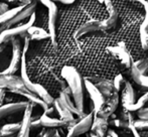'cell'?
<instances>
[{
	"instance_id": "obj_1",
	"label": "cell",
	"mask_w": 148,
	"mask_h": 137,
	"mask_svg": "<svg viewBox=\"0 0 148 137\" xmlns=\"http://www.w3.org/2000/svg\"><path fill=\"white\" fill-rule=\"evenodd\" d=\"M62 76L68 83V87L72 92L74 103L78 110L82 113L84 112V79L81 77L80 73L72 66H66L62 70Z\"/></svg>"
},
{
	"instance_id": "obj_2",
	"label": "cell",
	"mask_w": 148,
	"mask_h": 137,
	"mask_svg": "<svg viewBox=\"0 0 148 137\" xmlns=\"http://www.w3.org/2000/svg\"><path fill=\"white\" fill-rule=\"evenodd\" d=\"M35 22V13L32 14V16L30 17V19L28 21H26L25 23L19 24L18 26L12 27L10 29H7L5 32L0 34V45H2L3 43H7L9 41H12L14 38H17V36L20 37H25L27 35L28 29L33 26Z\"/></svg>"
},
{
	"instance_id": "obj_3",
	"label": "cell",
	"mask_w": 148,
	"mask_h": 137,
	"mask_svg": "<svg viewBox=\"0 0 148 137\" xmlns=\"http://www.w3.org/2000/svg\"><path fill=\"white\" fill-rule=\"evenodd\" d=\"M47 8V28L51 36V42L57 47V19H58V7L55 2L51 0H42L40 1Z\"/></svg>"
},
{
	"instance_id": "obj_4",
	"label": "cell",
	"mask_w": 148,
	"mask_h": 137,
	"mask_svg": "<svg viewBox=\"0 0 148 137\" xmlns=\"http://www.w3.org/2000/svg\"><path fill=\"white\" fill-rule=\"evenodd\" d=\"M12 43V55L10 59V64L8 68L2 73L1 75H14L21 66V58H22V45L20 38H14L11 41Z\"/></svg>"
},
{
	"instance_id": "obj_5",
	"label": "cell",
	"mask_w": 148,
	"mask_h": 137,
	"mask_svg": "<svg viewBox=\"0 0 148 137\" xmlns=\"http://www.w3.org/2000/svg\"><path fill=\"white\" fill-rule=\"evenodd\" d=\"M94 120V112L92 111L91 113L86 115L83 119H80L72 128H70L66 134V137H79L83 134L87 133L92 127Z\"/></svg>"
},
{
	"instance_id": "obj_6",
	"label": "cell",
	"mask_w": 148,
	"mask_h": 137,
	"mask_svg": "<svg viewBox=\"0 0 148 137\" xmlns=\"http://www.w3.org/2000/svg\"><path fill=\"white\" fill-rule=\"evenodd\" d=\"M108 51L110 55L120 63L122 67L128 68L132 67V62H131V58L129 55L128 51H127L126 47H124V42H119L118 45L115 47H108Z\"/></svg>"
},
{
	"instance_id": "obj_7",
	"label": "cell",
	"mask_w": 148,
	"mask_h": 137,
	"mask_svg": "<svg viewBox=\"0 0 148 137\" xmlns=\"http://www.w3.org/2000/svg\"><path fill=\"white\" fill-rule=\"evenodd\" d=\"M84 85H85V88H86L87 92H88L90 98H91L92 102H93L94 114H97L98 111L100 110V108L102 107V105H103L104 102L106 101L105 97L102 95V93L99 91V89H98L93 83L90 82L87 78H84Z\"/></svg>"
},
{
	"instance_id": "obj_8",
	"label": "cell",
	"mask_w": 148,
	"mask_h": 137,
	"mask_svg": "<svg viewBox=\"0 0 148 137\" xmlns=\"http://www.w3.org/2000/svg\"><path fill=\"white\" fill-rule=\"evenodd\" d=\"M36 4H37V1H32L31 2V4L27 5L26 7H24L23 10L20 11L19 13H18L17 15L13 18V19L10 20L9 22H6V23L2 24V25L0 26V34L3 32H5V30L12 28V26H13L14 24H17L18 22L23 21V20H25L26 18L31 17L32 14L35 13L34 11H35V9H36Z\"/></svg>"
},
{
	"instance_id": "obj_9",
	"label": "cell",
	"mask_w": 148,
	"mask_h": 137,
	"mask_svg": "<svg viewBox=\"0 0 148 137\" xmlns=\"http://www.w3.org/2000/svg\"><path fill=\"white\" fill-rule=\"evenodd\" d=\"M118 105H119V94L117 92H115L110 98L106 99V101L102 105V107L100 108L98 113L95 114V115L98 116V117H101L108 120V118L113 116L114 112L117 110Z\"/></svg>"
},
{
	"instance_id": "obj_10",
	"label": "cell",
	"mask_w": 148,
	"mask_h": 137,
	"mask_svg": "<svg viewBox=\"0 0 148 137\" xmlns=\"http://www.w3.org/2000/svg\"><path fill=\"white\" fill-rule=\"evenodd\" d=\"M10 92L13 93V94H17V95H20V96L24 97L26 98V100L28 101L29 103L33 104L34 106H39L43 111H47L49 109V106L47 105L36 94L34 93L30 92L28 89L25 88V86H22V87H18V88H15V89H12L10 90Z\"/></svg>"
},
{
	"instance_id": "obj_11",
	"label": "cell",
	"mask_w": 148,
	"mask_h": 137,
	"mask_svg": "<svg viewBox=\"0 0 148 137\" xmlns=\"http://www.w3.org/2000/svg\"><path fill=\"white\" fill-rule=\"evenodd\" d=\"M90 82H92L102 93L105 99H108L116 92L114 88L113 81L107 80L104 78H98V77H92V78H87Z\"/></svg>"
},
{
	"instance_id": "obj_12",
	"label": "cell",
	"mask_w": 148,
	"mask_h": 137,
	"mask_svg": "<svg viewBox=\"0 0 148 137\" xmlns=\"http://www.w3.org/2000/svg\"><path fill=\"white\" fill-rule=\"evenodd\" d=\"M28 101H20L16 103H7L0 106V120L6 116H10L12 114L19 113L21 111H25L28 107Z\"/></svg>"
},
{
	"instance_id": "obj_13",
	"label": "cell",
	"mask_w": 148,
	"mask_h": 137,
	"mask_svg": "<svg viewBox=\"0 0 148 137\" xmlns=\"http://www.w3.org/2000/svg\"><path fill=\"white\" fill-rule=\"evenodd\" d=\"M71 94H72V92H71L70 88H69V87L68 88H64L60 94V97H59L60 102L62 103V105L64 106L66 109H68L72 114H76V115L79 116L81 119H83L84 117H86V114L79 111L78 108H77L76 105H75V103L71 100Z\"/></svg>"
},
{
	"instance_id": "obj_14",
	"label": "cell",
	"mask_w": 148,
	"mask_h": 137,
	"mask_svg": "<svg viewBox=\"0 0 148 137\" xmlns=\"http://www.w3.org/2000/svg\"><path fill=\"white\" fill-rule=\"evenodd\" d=\"M104 32L103 20H89L86 23L81 25L76 30L74 35L76 38H79V37L83 36L85 34H92V32Z\"/></svg>"
},
{
	"instance_id": "obj_15",
	"label": "cell",
	"mask_w": 148,
	"mask_h": 137,
	"mask_svg": "<svg viewBox=\"0 0 148 137\" xmlns=\"http://www.w3.org/2000/svg\"><path fill=\"white\" fill-rule=\"evenodd\" d=\"M39 124H40V127H43L45 129H57V128H72L71 124H69L68 122L62 121V119H58V118H53L49 117V116L42 115L39 118Z\"/></svg>"
},
{
	"instance_id": "obj_16",
	"label": "cell",
	"mask_w": 148,
	"mask_h": 137,
	"mask_svg": "<svg viewBox=\"0 0 148 137\" xmlns=\"http://www.w3.org/2000/svg\"><path fill=\"white\" fill-rule=\"evenodd\" d=\"M24 86L21 78L16 75H0V90H12Z\"/></svg>"
},
{
	"instance_id": "obj_17",
	"label": "cell",
	"mask_w": 148,
	"mask_h": 137,
	"mask_svg": "<svg viewBox=\"0 0 148 137\" xmlns=\"http://www.w3.org/2000/svg\"><path fill=\"white\" fill-rule=\"evenodd\" d=\"M108 127H109V122H108L107 119L98 117L94 114L93 124H92L91 127V131L94 134H96L99 137H105L106 133L109 131Z\"/></svg>"
},
{
	"instance_id": "obj_18",
	"label": "cell",
	"mask_w": 148,
	"mask_h": 137,
	"mask_svg": "<svg viewBox=\"0 0 148 137\" xmlns=\"http://www.w3.org/2000/svg\"><path fill=\"white\" fill-rule=\"evenodd\" d=\"M105 4L107 6V10L109 12V17L106 20H103V26H104V32L106 30H111L114 28L117 24L118 21V12L115 9L113 3L111 1H105Z\"/></svg>"
},
{
	"instance_id": "obj_19",
	"label": "cell",
	"mask_w": 148,
	"mask_h": 137,
	"mask_svg": "<svg viewBox=\"0 0 148 137\" xmlns=\"http://www.w3.org/2000/svg\"><path fill=\"white\" fill-rule=\"evenodd\" d=\"M121 102H122V108H126L127 106L133 105L136 102L135 99V92L132 85L129 82H126L124 85V88L122 89L121 93Z\"/></svg>"
},
{
	"instance_id": "obj_20",
	"label": "cell",
	"mask_w": 148,
	"mask_h": 137,
	"mask_svg": "<svg viewBox=\"0 0 148 137\" xmlns=\"http://www.w3.org/2000/svg\"><path fill=\"white\" fill-rule=\"evenodd\" d=\"M53 108H55V110L58 112L60 118L62 120V121L68 122L69 124H71V126H72V127L77 123L76 119L74 118V114H72L68 109H66V108L62 105V103L60 102L59 98L55 100V103H53Z\"/></svg>"
},
{
	"instance_id": "obj_21",
	"label": "cell",
	"mask_w": 148,
	"mask_h": 137,
	"mask_svg": "<svg viewBox=\"0 0 148 137\" xmlns=\"http://www.w3.org/2000/svg\"><path fill=\"white\" fill-rule=\"evenodd\" d=\"M131 76H132L134 82L140 87L142 90L148 92V76H145V75L141 74L136 68L133 66L131 67Z\"/></svg>"
},
{
	"instance_id": "obj_22",
	"label": "cell",
	"mask_w": 148,
	"mask_h": 137,
	"mask_svg": "<svg viewBox=\"0 0 148 137\" xmlns=\"http://www.w3.org/2000/svg\"><path fill=\"white\" fill-rule=\"evenodd\" d=\"M34 94H36L49 107L53 106V103H55L56 99H53V97L47 92V89L43 88V86H41L40 84L34 83Z\"/></svg>"
},
{
	"instance_id": "obj_23",
	"label": "cell",
	"mask_w": 148,
	"mask_h": 137,
	"mask_svg": "<svg viewBox=\"0 0 148 137\" xmlns=\"http://www.w3.org/2000/svg\"><path fill=\"white\" fill-rule=\"evenodd\" d=\"M27 36L30 40H41V39L51 38L49 32H45L43 28L38 26H31L27 32Z\"/></svg>"
},
{
	"instance_id": "obj_24",
	"label": "cell",
	"mask_w": 148,
	"mask_h": 137,
	"mask_svg": "<svg viewBox=\"0 0 148 137\" xmlns=\"http://www.w3.org/2000/svg\"><path fill=\"white\" fill-rule=\"evenodd\" d=\"M20 128H21V122L8 123L0 127V133L2 137L14 136V134H18Z\"/></svg>"
},
{
	"instance_id": "obj_25",
	"label": "cell",
	"mask_w": 148,
	"mask_h": 137,
	"mask_svg": "<svg viewBox=\"0 0 148 137\" xmlns=\"http://www.w3.org/2000/svg\"><path fill=\"white\" fill-rule=\"evenodd\" d=\"M23 8H24V6H21V5L16 6V7L11 8L10 10H8V11L5 12V13L1 14V15H0V26H1L2 24L6 23V22H9L10 20L13 19V18L15 17V16L17 15L20 11L23 10Z\"/></svg>"
},
{
	"instance_id": "obj_26",
	"label": "cell",
	"mask_w": 148,
	"mask_h": 137,
	"mask_svg": "<svg viewBox=\"0 0 148 137\" xmlns=\"http://www.w3.org/2000/svg\"><path fill=\"white\" fill-rule=\"evenodd\" d=\"M147 102H148V92H145L144 94H143L142 96H141L140 98L136 101V102L133 104V105L127 106V107L124 108V109H126L127 111H129V112H135V111L138 112L139 110L143 109L144 105Z\"/></svg>"
},
{
	"instance_id": "obj_27",
	"label": "cell",
	"mask_w": 148,
	"mask_h": 137,
	"mask_svg": "<svg viewBox=\"0 0 148 137\" xmlns=\"http://www.w3.org/2000/svg\"><path fill=\"white\" fill-rule=\"evenodd\" d=\"M133 66H134L141 74L145 75V73L148 71V58H145V59L134 62V63H133Z\"/></svg>"
},
{
	"instance_id": "obj_28",
	"label": "cell",
	"mask_w": 148,
	"mask_h": 137,
	"mask_svg": "<svg viewBox=\"0 0 148 137\" xmlns=\"http://www.w3.org/2000/svg\"><path fill=\"white\" fill-rule=\"evenodd\" d=\"M140 3L143 5L144 10H145V17H144V20H143L142 24L140 25V29H143L144 32H148V2L144 1V0H141Z\"/></svg>"
},
{
	"instance_id": "obj_29",
	"label": "cell",
	"mask_w": 148,
	"mask_h": 137,
	"mask_svg": "<svg viewBox=\"0 0 148 137\" xmlns=\"http://www.w3.org/2000/svg\"><path fill=\"white\" fill-rule=\"evenodd\" d=\"M127 81H125V79L123 78L122 75H118V76L115 77V79L113 80V85H114V88H115V91L116 92H119V91L122 89V87L124 88L123 85H125Z\"/></svg>"
},
{
	"instance_id": "obj_30",
	"label": "cell",
	"mask_w": 148,
	"mask_h": 137,
	"mask_svg": "<svg viewBox=\"0 0 148 137\" xmlns=\"http://www.w3.org/2000/svg\"><path fill=\"white\" fill-rule=\"evenodd\" d=\"M134 126L138 131H140V130H148V120H135Z\"/></svg>"
},
{
	"instance_id": "obj_31",
	"label": "cell",
	"mask_w": 148,
	"mask_h": 137,
	"mask_svg": "<svg viewBox=\"0 0 148 137\" xmlns=\"http://www.w3.org/2000/svg\"><path fill=\"white\" fill-rule=\"evenodd\" d=\"M58 130L57 129H43L37 137H53L56 135Z\"/></svg>"
},
{
	"instance_id": "obj_32",
	"label": "cell",
	"mask_w": 148,
	"mask_h": 137,
	"mask_svg": "<svg viewBox=\"0 0 148 137\" xmlns=\"http://www.w3.org/2000/svg\"><path fill=\"white\" fill-rule=\"evenodd\" d=\"M137 116H138L139 119L148 120V107L139 110V111L137 112Z\"/></svg>"
},
{
	"instance_id": "obj_33",
	"label": "cell",
	"mask_w": 148,
	"mask_h": 137,
	"mask_svg": "<svg viewBox=\"0 0 148 137\" xmlns=\"http://www.w3.org/2000/svg\"><path fill=\"white\" fill-rule=\"evenodd\" d=\"M8 7H9V6H8L7 2H0V15L5 13V12H7L8 10H10Z\"/></svg>"
},
{
	"instance_id": "obj_34",
	"label": "cell",
	"mask_w": 148,
	"mask_h": 137,
	"mask_svg": "<svg viewBox=\"0 0 148 137\" xmlns=\"http://www.w3.org/2000/svg\"><path fill=\"white\" fill-rule=\"evenodd\" d=\"M53 112H55V108L49 107V109L47 110V111L43 112V114H45V115H47V116H49V117H51V116L53 114Z\"/></svg>"
},
{
	"instance_id": "obj_35",
	"label": "cell",
	"mask_w": 148,
	"mask_h": 137,
	"mask_svg": "<svg viewBox=\"0 0 148 137\" xmlns=\"http://www.w3.org/2000/svg\"><path fill=\"white\" fill-rule=\"evenodd\" d=\"M5 96H6L5 90H0V105L3 104V101H4V99H5Z\"/></svg>"
},
{
	"instance_id": "obj_36",
	"label": "cell",
	"mask_w": 148,
	"mask_h": 137,
	"mask_svg": "<svg viewBox=\"0 0 148 137\" xmlns=\"http://www.w3.org/2000/svg\"><path fill=\"white\" fill-rule=\"evenodd\" d=\"M107 137H119V136H118V134L114 131V130L109 129V131L107 132Z\"/></svg>"
},
{
	"instance_id": "obj_37",
	"label": "cell",
	"mask_w": 148,
	"mask_h": 137,
	"mask_svg": "<svg viewBox=\"0 0 148 137\" xmlns=\"http://www.w3.org/2000/svg\"><path fill=\"white\" fill-rule=\"evenodd\" d=\"M60 2L62 4H66V5H69V4H73L75 1H73V0H62V1H60Z\"/></svg>"
},
{
	"instance_id": "obj_38",
	"label": "cell",
	"mask_w": 148,
	"mask_h": 137,
	"mask_svg": "<svg viewBox=\"0 0 148 137\" xmlns=\"http://www.w3.org/2000/svg\"><path fill=\"white\" fill-rule=\"evenodd\" d=\"M89 136H90V137H99L98 135H96V134H94L93 132H91V133L89 134Z\"/></svg>"
},
{
	"instance_id": "obj_39",
	"label": "cell",
	"mask_w": 148,
	"mask_h": 137,
	"mask_svg": "<svg viewBox=\"0 0 148 137\" xmlns=\"http://www.w3.org/2000/svg\"><path fill=\"white\" fill-rule=\"evenodd\" d=\"M4 49H5V47H4V45H0V53L4 51Z\"/></svg>"
},
{
	"instance_id": "obj_40",
	"label": "cell",
	"mask_w": 148,
	"mask_h": 137,
	"mask_svg": "<svg viewBox=\"0 0 148 137\" xmlns=\"http://www.w3.org/2000/svg\"><path fill=\"white\" fill-rule=\"evenodd\" d=\"M53 137H62V136H60V134H59V131H57V133H56V135L53 136Z\"/></svg>"
},
{
	"instance_id": "obj_41",
	"label": "cell",
	"mask_w": 148,
	"mask_h": 137,
	"mask_svg": "<svg viewBox=\"0 0 148 137\" xmlns=\"http://www.w3.org/2000/svg\"><path fill=\"white\" fill-rule=\"evenodd\" d=\"M9 137H14V136H9Z\"/></svg>"
},
{
	"instance_id": "obj_42",
	"label": "cell",
	"mask_w": 148,
	"mask_h": 137,
	"mask_svg": "<svg viewBox=\"0 0 148 137\" xmlns=\"http://www.w3.org/2000/svg\"><path fill=\"white\" fill-rule=\"evenodd\" d=\"M2 105H3V104H2ZM0 106H1V105H0Z\"/></svg>"
},
{
	"instance_id": "obj_43",
	"label": "cell",
	"mask_w": 148,
	"mask_h": 137,
	"mask_svg": "<svg viewBox=\"0 0 148 137\" xmlns=\"http://www.w3.org/2000/svg\"><path fill=\"white\" fill-rule=\"evenodd\" d=\"M14 137H16V136H14Z\"/></svg>"
}]
</instances>
